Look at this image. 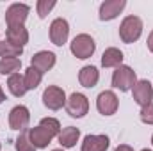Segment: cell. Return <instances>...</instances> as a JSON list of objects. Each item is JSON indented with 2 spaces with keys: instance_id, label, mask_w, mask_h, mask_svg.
I'll return each mask as SVG.
<instances>
[{
  "instance_id": "6da1fadb",
  "label": "cell",
  "mask_w": 153,
  "mask_h": 151,
  "mask_svg": "<svg viewBox=\"0 0 153 151\" xmlns=\"http://www.w3.org/2000/svg\"><path fill=\"white\" fill-rule=\"evenodd\" d=\"M143 34V20L139 16H125L121 25H119V39L126 44L135 43Z\"/></svg>"
},
{
  "instance_id": "7a4b0ae2",
  "label": "cell",
  "mask_w": 153,
  "mask_h": 151,
  "mask_svg": "<svg viewBox=\"0 0 153 151\" xmlns=\"http://www.w3.org/2000/svg\"><path fill=\"white\" fill-rule=\"evenodd\" d=\"M137 82V75L135 71L130 68V66H117L112 73V87L119 89L121 93H126V91H132V87L135 85Z\"/></svg>"
},
{
  "instance_id": "3957f363",
  "label": "cell",
  "mask_w": 153,
  "mask_h": 151,
  "mask_svg": "<svg viewBox=\"0 0 153 151\" xmlns=\"http://www.w3.org/2000/svg\"><path fill=\"white\" fill-rule=\"evenodd\" d=\"M70 50H71V53L75 55L76 59L84 61V59L93 57V53L96 50V43H94V39L91 38L89 34H78V36H75L71 39Z\"/></svg>"
},
{
  "instance_id": "277c9868",
  "label": "cell",
  "mask_w": 153,
  "mask_h": 151,
  "mask_svg": "<svg viewBox=\"0 0 153 151\" xmlns=\"http://www.w3.org/2000/svg\"><path fill=\"white\" fill-rule=\"evenodd\" d=\"M64 109H66V112H68L70 117L80 119V117H84L85 114L89 112V100L82 93H71L68 96V100H66Z\"/></svg>"
},
{
  "instance_id": "5b68a950",
  "label": "cell",
  "mask_w": 153,
  "mask_h": 151,
  "mask_svg": "<svg viewBox=\"0 0 153 151\" xmlns=\"http://www.w3.org/2000/svg\"><path fill=\"white\" fill-rule=\"evenodd\" d=\"M43 105L48 109V110H61L64 105H66V93L62 87L59 85H48L45 91H43Z\"/></svg>"
},
{
  "instance_id": "8992f818",
  "label": "cell",
  "mask_w": 153,
  "mask_h": 151,
  "mask_svg": "<svg viewBox=\"0 0 153 151\" xmlns=\"http://www.w3.org/2000/svg\"><path fill=\"white\" fill-rule=\"evenodd\" d=\"M29 13H30V7L27 4H11L7 9H5V23L7 27H18V25H25L27 18H29Z\"/></svg>"
},
{
  "instance_id": "52a82bcc",
  "label": "cell",
  "mask_w": 153,
  "mask_h": 151,
  "mask_svg": "<svg viewBox=\"0 0 153 151\" xmlns=\"http://www.w3.org/2000/svg\"><path fill=\"white\" fill-rule=\"evenodd\" d=\"M29 123H30V110L25 105H16L11 109V112H9L11 130H16V132L29 130Z\"/></svg>"
},
{
  "instance_id": "ba28073f",
  "label": "cell",
  "mask_w": 153,
  "mask_h": 151,
  "mask_svg": "<svg viewBox=\"0 0 153 151\" xmlns=\"http://www.w3.org/2000/svg\"><path fill=\"white\" fill-rule=\"evenodd\" d=\"M119 107V100L114 91H102L96 98V109L102 115H114Z\"/></svg>"
},
{
  "instance_id": "9c48e42d",
  "label": "cell",
  "mask_w": 153,
  "mask_h": 151,
  "mask_svg": "<svg viewBox=\"0 0 153 151\" xmlns=\"http://www.w3.org/2000/svg\"><path fill=\"white\" fill-rule=\"evenodd\" d=\"M132 96L134 101L143 109L148 107L150 103H153V87L148 80H137L135 85L132 87Z\"/></svg>"
},
{
  "instance_id": "30bf717a",
  "label": "cell",
  "mask_w": 153,
  "mask_h": 151,
  "mask_svg": "<svg viewBox=\"0 0 153 151\" xmlns=\"http://www.w3.org/2000/svg\"><path fill=\"white\" fill-rule=\"evenodd\" d=\"M125 7H126L125 0H105V2H102V5L98 9V18L102 21H111L123 13Z\"/></svg>"
},
{
  "instance_id": "8fae6325",
  "label": "cell",
  "mask_w": 153,
  "mask_h": 151,
  "mask_svg": "<svg viewBox=\"0 0 153 151\" xmlns=\"http://www.w3.org/2000/svg\"><path fill=\"white\" fill-rule=\"evenodd\" d=\"M70 36V25L64 18H55L50 23V41L55 46H62Z\"/></svg>"
},
{
  "instance_id": "7c38bea8",
  "label": "cell",
  "mask_w": 153,
  "mask_h": 151,
  "mask_svg": "<svg viewBox=\"0 0 153 151\" xmlns=\"http://www.w3.org/2000/svg\"><path fill=\"white\" fill-rule=\"evenodd\" d=\"M55 61H57V57H55L53 52L41 50V52L34 53V55L30 57V66L36 68L41 73H46V71H50V70L55 66Z\"/></svg>"
},
{
  "instance_id": "4fadbf2b",
  "label": "cell",
  "mask_w": 153,
  "mask_h": 151,
  "mask_svg": "<svg viewBox=\"0 0 153 151\" xmlns=\"http://www.w3.org/2000/svg\"><path fill=\"white\" fill-rule=\"evenodd\" d=\"M111 146V141L107 135H85L82 141L80 151H107Z\"/></svg>"
},
{
  "instance_id": "5bb4252c",
  "label": "cell",
  "mask_w": 153,
  "mask_h": 151,
  "mask_svg": "<svg viewBox=\"0 0 153 151\" xmlns=\"http://www.w3.org/2000/svg\"><path fill=\"white\" fill-rule=\"evenodd\" d=\"M29 139L32 142V146L36 150H43V148H48V144L52 142V135L43 128V126H34V128H29Z\"/></svg>"
},
{
  "instance_id": "9a60e30c",
  "label": "cell",
  "mask_w": 153,
  "mask_h": 151,
  "mask_svg": "<svg viewBox=\"0 0 153 151\" xmlns=\"http://www.w3.org/2000/svg\"><path fill=\"white\" fill-rule=\"evenodd\" d=\"M80 139V130L75 126H66L61 130V133L57 135V141L61 144V148L64 150H70V148H75L76 142Z\"/></svg>"
},
{
  "instance_id": "2e32d148",
  "label": "cell",
  "mask_w": 153,
  "mask_h": 151,
  "mask_svg": "<svg viewBox=\"0 0 153 151\" xmlns=\"http://www.w3.org/2000/svg\"><path fill=\"white\" fill-rule=\"evenodd\" d=\"M98 80H100V71L96 66H84L78 71V82L85 89H93L98 84Z\"/></svg>"
},
{
  "instance_id": "e0dca14e",
  "label": "cell",
  "mask_w": 153,
  "mask_h": 151,
  "mask_svg": "<svg viewBox=\"0 0 153 151\" xmlns=\"http://www.w3.org/2000/svg\"><path fill=\"white\" fill-rule=\"evenodd\" d=\"M5 39L16 46H25L29 43V30L25 29V25H18V27H7L5 30Z\"/></svg>"
},
{
  "instance_id": "ac0fdd59",
  "label": "cell",
  "mask_w": 153,
  "mask_h": 151,
  "mask_svg": "<svg viewBox=\"0 0 153 151\" xmlns=\"http://www.w3.org/2000/svg\"><path fill=\"white\" fill-rule=\"evenodd\" d=\"M123 52L119 50V48H114V46H111V48H107L105 52H103V55H102V66L103 68H117V66H121V62H123Z\"/></svg>"
},
{
  "instance_id": "d6986e66",
  "label": "cell",
  "mask_w": 153,
  "mask_h": 151,
  "mask_svg": "<svg viewBox=\"0 0 153 151\" xmlns=\"http://www.w3.org/2000/svg\"><path fill=\"white\" fill-rule=\"evenodd\" d=\"M7 89H9V93H11L13 96H16V98H22V96H25V93H27V87H25L23 75H20V73H14V75L9 76V78H7Z\"/></svg>"
},
{
  "instance_id": "ffe728a7",
  "label": "cell",
  "mask_w": 153,
  "mask_h": 151,
  "mask_svg": "<svg viewBox=\"0 0 153 151\" xmlns=\"http://www.w3.org/2000/svg\"><path fill=\"white\" fill-rule=\"evenodd\" d=\"M23 80H25V87H27V91H34L39 84H41V80H43V73L38 71L36 68L29 66V68L25 70V73H23Z\"/></svg>"
},
{
  "instance_id": "44dd1931",
  "label": "cell",
  "mask_w": 153,
  "mask_h": 151,
  "mask_svg": "<svg viewBox=\"0 0 153 151\" xmlns=\"http://www.w3.org/2000/svg\"><path fill=\"white\" fill-rule=\"evenodd\" d=\"M23 53V48L22 46H16L13 43H9L7 39L5 41H0V59H18L20 55Z\"/></svg>"
},
{
  "instance_id": "7402d4cb",
  "label": "cell",
  "mask_w": 153,
  "mask_h": 151,
  "mask_svg": "<svg viewBox=\"0 0 153 151\" xmlns=\"http://www.w3.org/2000/svg\"><path fill=\"white\" fill-rule=\"evenodd\" d=\"M22 70V61L20 59H0V75H14V73H20Z\"/></svg>"
},
{
  "instance_id": "603a6c76",
  "label": "cell",
  "mask_w": 153,
  "mask_h": 151,
  "mask_svg": "<svg viewBox=\"0 0 153 151\" xmlns=\"http://www.w3.org/2000/svg\"><path fill=\"white\" fill-rule=\"evenodd\" d=\"M39 126H43L52 137H57L59 133H61V123L55 119V117H43L41 121H39Z\"/></svg>"
},
{
  "instance_id": "cb8c5ba5",
  "label": "cell",
  "mask_w": 153,
  "mask_h": 151,
  "mask_svg": "<svg viewBox=\"0 0 153 151\" xmlns=\"http://www.w3.org/2000/svg\"><path fill=\"white\" fill-rule=\"evenodd\" d=\"M14 148H16V151H36V148L32 146V142L29 139V130L20 132V135L14 142Z\"/></svg>"
},
{
  "instance_id": "d4e9b609",
  "label": "cell",
  "mask_w": 153,
  "mask_h": 151,
  "mask_svg": "<svg viewBox=\"0 0 153 151\" xmlns=\"http://www.w3.org/2000/svg\"><path fill=\"white\" fill-rule=\"evenodd\" d=\"M57 5V2L55 0H38V4H36V11H38V16L43 20V18H46V14L53 9Z\"/></svg>"
},
{
  "instance_id": "484cf974",
  "label": "cell",
  "mask_w": 153,
  "mask_h": 151,
  "mask_svg": "<svg viewBox=\"0 0 153 151\" xmlns=\"http://www.w3.org/2000/svg\"><path fill=\"white\" fill-rule=\"evenodd\" d=\"M139 117L144 124H153V103H150L148 107H143L139 112Z\"/></svg>"
},
{
  "instance_id": "4316f807",
  "label": "cell",
  "mask_w": 153,
  "mask_h": 151,
  "mask_svg": "<svg viewBox=\"0 0 153 151\" xmlns=\"http://www.w3.org/2000/svg\"><path fill=\"white\" fill-rule=\"evenodd\" d=\"M146 44H148V50L153 53V30L148 34V41H146Z\"/></svg>"
},
{
  "instance_id": "83f0119b",
  "label": "cell",
  "mask_w": 153,
  "mask_h": 151,
  "mask_svg": "<svg viewBox=\"0 0 153 151\" xmlns=\"http://www.w3.org/2000/svg\"><path fill=\"white\" fill-rule=\"evenodd\" d=\"M114 151H134V148H132V146H128V144H119Z\"/></svg>"
},
{
  "instance_id": "f1b7e54d",
  "label": "cell",
  "mask_w": 153,
  "mask_h": 151,
  "mask_svg": "<svg viewBox=\"0 0 153 151\" xmlns=\"http://www.w3.org/2000/svg\"><path fill=\"white\" fill-rule=\"evenodd\" d=\"M5 101V93H4V89H2V84H0V105Z\"/></svg>"
},
{
  "instance_id": "f546056e",
  "label": "cell",
  "mask_w": 153,
  "mask_h": 151,
  "mask_svg": "<svg viewBox=\"0 0 153 151\" xmlns=\"http://www.w3.org/2000/svg\"><path fill=\"white\" fill-rule=\"evenodd\" d=\"M50 151H64L62 148H59V150H50Z\"/></svg>"
},
{
  "instance_id": "4dcf8cb0",
  "label": "cell",
  "mask_w": 153,
  "mask_h": 151,
  "mask_svg": "<svg viewBox=\"0 0 153 151\" xmlns=\"http://www.w3.org/2000/svg\"><path fill=\"white\" fill-rule=\"evenodd\" d=\"M141 151H153V150H148V148H144V150H141Z\"/></svg>"
},
{
  "instance_id": "1f68e13d",
  "label": "cell",
  "mask_w": 153,
  "mask_h": 151,
  "mask_svg": "<svg viewBox=\"0 0 153 151\" xmlns=\"http://www.w3.org/2000/svg\"><path fill=\"white\" fill-rule=\"evenodd\" d=\"M152 146H153V135H152Z\"/></svg>"
},
{
  "instance_id": "d6a6232c",
  "label": "cell",
  "mask_w": 153,
  "mask_h": 151,
  "mask_svg": "<svg viewBox=\"0 0 153 151\" xmlns=\"http://www.w3.org/2000/svg\"><path fill=\"white\" fill-rule=\"evenodd\" d=\"M0 150H2V144H0Z\"/></svg>"
}]
</instances>
